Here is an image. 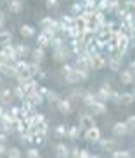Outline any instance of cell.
Wrapping results in <instances>:
<instances>
[{
  "instance_id": "e0dca14e",
  "label": "cell",
  "mask_w": 135,
  "mask_h": 158,
  "mask_svg": "<svg viewBox=\"0 0 135 158\" xmlns=\"http://www.w3.org/2000/svg\"><path fill=\"white\" fill-rule=\"evenodd\" d=\"M64 78H66V82H68V84H71V85H75V84H80V82H83V80H81V77H80V73H78L76 70H73L71 73L64 75Z\"/></svg>"
},
{
  "instance_id": "91938a15",
  "label": "cell",
  "mask_w": 135,
  "mask_h": 158,
  "mask_svg": "<svg viewBox=\"0 0 135 158\" xmlns=\"http://www.w3.org/2000/svg\"><path fill=\"white\" fill-rule=\"evenodd\" d=\"M0 87H2V75H0ZM0 90H2V89H0Z\"/></svg>"
},
{
  "instance_id": "f5cc1de1",
  "label": "cell",
  "mask_w": 135,
  "mask_h": 158,
  "mask_svg": "<svg viewBox=\"0 0 135 158\" xmlns=\"http://www.w3.org/2000/svg\"><path fill=\"white\" fill-rule=\"evenodd\" d=\"M38 92L42 94L43 98H47V94L50 92V89H47V87H40V89H38Z\"/></svg>"
},
{
  "instance_id": "be15d7a7",
  "label": "cell",
  "mask_w": 135,
  "mask_h": 158,
  "mask_svg": "<svg viewBox=\"0 0 135 158\" xmlns=\"http://www.w3.org/2000/svg\"><path fill=\"white\" fill-rule=\"evenodd\" d=\"M133 82H135V80H133Z\"/></svg>"
},
{
  "instance_id": "bcb514c9",
  "label": "cell",
  "mask_w": 135,
  "mask_h": 158,
  "mask_svg": "<svg viewBox=\"0 0 135 158\" xmlns=\"http://www.w3.org/2000/svg\"><path fill=\"white\" fill-rule=\"evenodd\" d=\"M109 101L116 102V104H120L121 102V92H116V90H111V99Z\"/></svg>"
},
{
  "instance_id": "f35d334b",
  "label": "cell",
  "mask_w": 135,
  "mask_h": 158,
  "mask_svg": "<svg viewBox=\"0 0 135 158\" xmlns=\"http://www.w3.org/2000/svg\"><path fill=\"white\" fill-rule=\"evenodd\" d=\"M69 94H71V99H83L85 90H81V89H73Z\"/></svg>"
},
{
  "instance_id": "5bb4252c",
  "label": "cell",
  "mask_w": 135,
  "mask_h": 158,
  "mask_svg": "<svg viewBox=\"0 0 135 158\" xmlns=\"http://www.w3.org/2000/svg\"><path fill=\"white\" fill-rule=\"evenodd\" d=\"M16 47V54H18V59H24V57L28 56V54H31V49H30L26 44H18Z\"/></svg>"
},
{
  "instance_id": "9f6ffc18",
  "label": "cell",
  "mask_w": 135,
  "mask_h": 158,
  "mask_svg": "<svg viewBox=\"0 0 135 158\" xmlns=\"http://www.w3.org/2000/svg\"><path fill=\"white\" fill-rule=\"evenodd\" d=\"M128 70H130L132 73L135 75V59H133V61H130V64H128Z\"/></svg>"
},
{
  "instance_id": "603a6c76",
  "label": "cell",
  "mask_w": 135,
  "mask_h": 158,
  "mask_svg": "<svg viewBox=\"0 0 135 158\" xmlns=\"http://www.w3.org/2000/svg\"><path fill=\"white\" fill-rule=\"evenodd\" d=\"M37 44H38V47H43V49H45V47L50 45V38L42 31V33H38L37 35Z\"/></svg>"
},
{
  "instance_id": "4fadbf2b",
  "label": "cell",
  "mask_w": 135,
  "mask_h": 158,
  "mask_svg": "<svg viewBox=\"0 0 135 158\" xmlns=\"http://www.w3.org/2000/svg\"><path fill=\"white\" fill-rule=\"evenodd\" d=\"M133 80H135V75L132 73L130 70H121L120 71V82L121 84H125V85L133 84Z\"/></svg>"
},
{
  "instance_id": "8992f818",
  "label": "cell",
  "mask_w": 135,
  "mask_h": 158,
  "mask_svg": "<svg viewBox=\"0 0 135 158\" xmlns=\"http://www.w3.org/2000/svg\"><path fill=\"white\" fill-rule=\"evenodd\" d=\"M81 129H89V127H92V125H95V122H93V116L90 115V113H81L80 115V123H78Z\"/></svg>"
},
{
  "instance_id": "ab89813d",
  "label": "cell",
  "mask_w": 135,
  "mask_h": 158,
  "mask_svg": "<svg viewBox=\"0 0 135 158\" xmlns=\"http://www.w3.org/2000/svg\"><path fill=\"white\" fill-rule=\"evenodd\" d=\"M61 21L64 24H68V26H75V16H68V14H64L62 18H61Z\"/></svg>"
},
{
  "instance_id": "94428289",
  "label": "cell",
  "mask_w": 135,
  "mask_h": 158,
  "mask_svg": "<svg viewBox=\"0 0 135 158\" xmlns=\"http://www.w3.org/2000/svg\"><path fill=\"white\" fill-rule=\"evenodd\" d=\"M80 2H81V4H85V2H89V0H80Z\"/></svg>"
},
{
  "instance_id": "f1b7e54d",
  "label": "cell",
  "mask_w": 135,
  "mask_h": 158,
  "mask_svg": "<svg viewBox=\"0 0 135 158\" xmlns=\"http://www.w3.org/2000/svg\"><path fill=\"white\" fill-rule=\"evenodd\" d=\"M54 135L56 137H68V127L66 125H57L56 129H54Z\"/></svg>"
},
{
  "instance_id": "484cf974",
  "label": "cell",
  "mask_w": 135,
  "mask_h": 158,
  "mask_svg": "<svg viewBox=\"0 0 135 158\" xmlns=\"http://www.w3.org/2000/svg\"><path fill=\"white\" fill-rule=\"evenodd\" d=\"M14 68H16L18 73H23V71L28 68V61L26 59H16L14 61Z\"/></svg>"
},
{
  "instance_id": "e575fe53",
  "label": "cell",
  "mask_w": 135,
  "mask_h": 158,
  "mask_svg": "<svg viewBox=\"0 0 135 158\" xmlns=\"http://www.w3.org/2000/svg\"><path fill=\"white\" fill-rule=\"evenodd\" d=\"M97 10L99 12H107L109 10V0H97Z\"/></svg>"
},
{
  "instance_id": "44dd1931",
  "label": "cell",
  "mask_w": 135,
  "mask_h": 158,
  "mask_svg": "<svg viewBox=\"0 0 135 158\" xmlns=\"http://www.w3.org/2000/svg\"><path fill=\"white\" fill-rule=\"evenodd\" d=\"M81 132H83V129H81L80 125L68 127V137H69V139H78L80 135H81Z\"/></svg>"
},
{
  "instance_id": "816d5d0a",
  "label": "cell",
  "mask_w": 135,
  "mask_h": 158,
  "mask_svg": "<svg viewBox=\"0 0 135 158\" xmlns=\"http://www.w3.org/2000/svg\"><path fill=\"white\" fill-rule=\"evenodd\" d=\"M7 137H9V134H7V132H4V130H0V143H4V144H5Z\"/></svg>"
},
{
  "instance_id": "d6986e66",
  "label": "cell",
  "mask_w": 135,
  "mask_h": 158,
  "mask_svg": "<svg viewBox=\"0 0 135 158\" xmlns=\"http://www.w3.org/2000/svg\"><path fill=\"white\" fill-rule=\"evenodd\" d=\"M90 110H92L93 115H104V113H106V102L95 101L92 106H90Z\"/></svg>"
},
{
  "instance_id": "9a60e30c",
  "label": "cell",
  "mask_w": 135,
  "mask_h": 158,
  "mask_svg": "<svg viewBox=\"0 0 135 158\" xmlns=\"http://www.w3.org/2000/svg\"><path fill=\"white\" fill-rule=\"evenodd\" d=\"M30 56L33 57V63H38V64H40V63L43 61V57H45V49H43V47H37V49L31 51Z\"/></svg>"
},
{
  "instance_id": "680465c9",
  "label": "cell",
  "mask_w": 135,
  "mask_h": 158,
  "mask_svg": "<svg viewBox=\"0 0 135 158\" xmlns=\"http://www.w3.org/2000/svg\"><path fill=\"white\" fill-rule=\"evenodd\" d=\"M90 158H99L97 155H90Z\"/></svg>"
},
{
  "instance_id": "db71d44e",
  "label": "cell",
  "mask_w": 135,
  "mask_h": 158,
  "mask_svg": "<svg viewBox=\"0 0 135 158\" xmlns=\"http://www.w3.org/2000/svg\"><path fill=\"white\" fill-rule=\"evenodd\" d=\"M4 24H5V14L0 10V30L4 28Z\"/></svg>"
},
{
  "instance_id": "d590c367",
  "label": "cell",
  "mask_w": 135,
  "mask_h": 158,
  "mask_svg": "<svg viewBox=\"0 0 135 158\" xmlns=\"http://www.w3.org/2000/svg\"><path fill=\"white\" fill-rule=\"evenodd\" d=\"M99 144H101V148L106 149V151H109V149L113 148V144H114V141L113 139H102L101 137V141H99Z\"/></svg>"
},
{
  "instance_id": "836d02e7",
  "label": "cell",
  "mask_w": 135,
  "mask_h": 158,
  "mask_svg": "<svg viewBox=\"0 0 135 158\" xmlns=\"http://www.w3.org/2000/svg\"><path fill=\"white\" fill-rule=\"evenodd\" d=\"M9 115L14 118V122L19 120V118H21V106H12V108H9Z\"/></svg>"
},
{
  "instance_id": "6f0895ef",
  "label": "cell",
  "mask_w": 135,
  "mask_h": 158,
  "mask_svg": "<svg viewBox=\"0 0 135 158\" xmlns=\"http://www.w3.org/2000/svg\"><path fill=\"white\" fill-rule=\"evenodd\" d=\"M4 113H5V110H4V104H0V116L4 115Z\"/></svg>"
},
{
  "instance_id": "7a4b0ae2",
  "label": "cell",
  "mask_w": 135,
  "mask_h": 158,
  "mask_svg": "<svg viewBox=\"0 0 135 158\" xmlns=\"http://www.w3.org/2000/svg\"><path fill=\"white\" fill-rule=\"evenodd\" d=\"M83 137L89 143H99L101 141V130H99L97 125H92V127L83 130Z\"/></svg>"
},
{
  "instance_id": "4dcf8cb0",
  "label": "cell",
  "mask_w": 135,
  "mask_h": 158,
  "mask_svg": "<svg viewBox=\"0 0 135 158\" xmlns=\"http://www.w3.org/2000/svg\"><path fill=\"white\" fill-rule=\"evenodd\" d=\"M5 155H7V158H23L19 148H7V153Z\"/></svg>"
},
{
  "instance_id": "681fc988",
  "label": "cell",
  "mask_w": 135,
  "mask_h": 158,
  "mask_svg": "<svg viewBox=\"0 0 135 158\" xmlns=\"http://www.w3.org/2000/svg\"><path fill=\"white\" fill-rule=\"evenodd\" d=\"M45 5L49 9H56L57 5H59V0H45Z\"/></svg>"
},
{
  "instance_id": "ac0fdd59",
  "label": "cell",
  "mask_w": 135,
  "mask_h": 158,
  "mask_svg": "<svg viewBox=\"0 0 135 158\" xmlns=\"http://www.w3.org/2000/svg\"><path fill=\"white\" fill-rule=\"evenodd\" d=\"M23 89H24V92H26V94H33V92H37L38 89H40V85L37 84V80L30 78L28 82L23 85Z\"/></svg>"
},
{
  "instance_id": "ffe728a7",
  "label": "cell",
  "mask_w": 135,
  "mask_h": 158,
  "mask_svg": "<svg viewBox=\"0 0 135 158\" xmlns=\"http://www.w3.org/2000/svg\"><path fill=\"white\" fill-rule=\"evenodd\" d=\"M19 31H21V35H23L24 38H30V37H35V35H37L35 28H33V26H30V24H21Z\"/></svg>"
},
{
  "instance_id": "74e56055",
  "label": "cell",
  "mask_w": 135,
  "mask_h": 158,
  "mask_svg": "<svg viewBox=\"0 0 135 158\" xmlns=\"http://www.w3.org/2000/svg\"><path fill=\"white\" fill-rule=\"evenodd\" d=\"M71 10H73V14H75V16H80L81 12H83V4H81V2H76V4H73Z\"/></svg>"
},
{
  "instance_id": "ba28073f",
  "label": "cell",
  "mask_w": 135,
  "mask_h": 158,
  "mask_svg": "<svg viewBox=\"0 0 135 158\" xmlns=\"http://www.w3.org/2000/svg\"><path fill=\"white\" fill-rule=\"evenodd\" d=\"M38 73H40V64L38 63H28V68L23 71V75H26V77H30V78H35V77H38Z\"/></svg>"
},
{
  "instance_id": "7c38bea8",
  "label": "cell",
  "mask_w": 135,
  "mask_h": 158,
  "mask_svg": "<svg viewBox=\"0 0 135 158\" xmlns=\"http://www.w3.org/2000/svg\"><path fill=\"white\" fill-rule=\"evenodd\" d=\"M24 99H28V101L31 102L33 106L37 108V106H40V104H42L45 98H43L42 94H40V92L37 90V92H33V94H26V98H24Z\"/></svg>"
},
{
  "instance_id": "f546056e",
  "label": "cell",
  "mask_w": 135,
  "mask_h": 158,
  "mask_svg": "<svg viewBox=\"0 0 135 158\" xmlns=\"http://www.w3.org/2000/svg\"><path fill=\"white\" fill-rule=\"evenodd\" d=\"M12 94H14V98H16V99H21V101L26 98V92H24L23 85H16V87L12 89Z\"/></svg>"
},
{
  "instance_id": "f6af8a7d",
  "label": "cell",
  "mask_w": 135,
  "mask_h": 158,
  "mask_svg": "<svg viewBox=\"0 0 135 158\" xmlns=\"http://www.w3.org/2000/svg\"><path fill=\"white\" fill-rule=\"evenodd\" d=\"M47 101H50V102H57V101H59V94H57V92H54V90H50V92H49V94H47Z\"/></svg>"
},
{
  "instance_id": "277c9868",
  "label": "cell",
  "mask_w": 135,
  "mask_h": 158,
  "mask_svg": "<svg viewBox=\"0 0 135 158\" xmlns=\"http://www.w3.org/2000/svg\"><path fill=\"white\" fill-rule=\"evenodd\" d=\"M111 85L109 84H104L102 87L99 89L97 92H95V99L97 101H101V102H107L109 99H111Z\"/></svg>"
},
{
  "instance_id": "d6a6232c",
  "label": "cell",
  "mask_w": 135,
  "mask_h": 158,
  "mask_svg": "<svg viewBox=\"0 0 135 158\" xmlns=\"http://www.w3.org/2000/svg\"><path fill=\"white\" fill-rule=\"evenodd\" d=\"M132 155L126 151V149H116V151H113L111 158H130Z\"/></svg>"
},
{
  "instance_id": "11a10c76",
  "label": "cell",
  "mask_w": 135,
  "mask_h": 158,
  "mask_svg": "<svg viewBox=\"0 0 135 158\" xmlns=\"http://www.w3.org/2000/svg\"><path fill=\"white\" fill-rule=\"evenodd\" d=\"M5 153H7V148H5L4 143H0V156H2V155H5Z\"/></svg>"
},
{
  "instance_id": "30bf717a",
  "label": "cell",
  "mask_w": 135,
  "mask_h": 158,
  "mask_svg": "<svg viewBox=\"0 0 135 158\" xmlns=\"http://www.w3.org/2000/svg\"><path fill=\"white\" fill-rule=\"evenodd\" d=\"M106 66H107L111 71H120V68H121V59H120L118 56H109V57H107V61H106Z\"/></svg>"
},
{
  "instance_id": "60d3db41",
  "label": "cell",
  "mask_w": 135,
  "mask_h": 158,
  "mask_svg": "<svg viewBox=\"0 0 135 158\" xmlns=\"http://www.w3.org/2000/svg\"><path fill=\"white\" fill-rule=\"evenodd\" d=\"M120 7H121L120 0H109V12H116Z\"/></svg>"
},
{
  "instance_id": "f907efd6",
  "label": "cell",
  "mask_w": 135,
  "mask_h": 158,
  "mask_svg": "<svg viewBox=\"0 0 135 158\" xmlns=\"http://www.w3.org/2000/svg\"><path fill=\"white\" fill-rule=\"evenodd\" d=\"M78 158H90V153L87 151V149H80V155Z\"/></svg>"
},
{
  "instance_id": "7402d4cb",
  "label": "cell",
  "mask_w": 135,
  "mask_h": 158,
  "mask_svg": "<svg viewBox=\"0 0 135 158\" xmlns=\"http://www.w3.org/2000/svg\"><path fill=\"white\" fill-rule=\"evenodd\" d=\"M62 45H66V40H64L62 35L57 33L54 38H50V47H52V49H59V47H62Z\"/></svg>"
},
{
  "instance_id": "83f0119b",
  "label": "cell",
  "mask_w": 135,
  "mask_h": 158,
  "mask_svg": "<svg viewBox=\"0 0 135 158\" xmlns=\"http://www.w3.org/2000/svg\"><path fill=\"white\" fill-rule=\"evenodd\" d=\"M10 37H12V33L9 30H0V42H2V45L10 44Z\"/></svg>"
},
{
  "instance_id": "c3c4849f",
  "label": "cell",
  "mask_w": 135,
  "mask_h": 158,
  "mask_svg": "<svg viewBox=\"0 0 135 158\" xmlns=\"http://www.w3.org/2000/svg\"><path fill=\"white\" fill-rule=\"evenodd\" d=\"M128 12H130V10L126 9L125 5H123V7H120V9L116 10V14H118V18H120V19H125V16L128 14Z\"/></svg>"
},
{
  "instance_id": "d4e9b609",
  "label": "cell",
  "mask_w": 135,
  "mask_h": 158,
  "mask_svg": "<svg viewBox=\"0 0 135 158\" xmlns=\"http://www.w3.org/2000/svg\"><path fill=\"white\" fill-rule=\"evenodd\" d=\"M49 132H50V129H49V123H47V120L45 122H42L40 125L35 129V134H38V135H49Z\"/></svg>"
},
{
  "instance_id": "b9f144b4",
  "label": "cell",
  "mask_w": 135,
  "mask_h": 158,
  "mask_svg": "<svg viewBox=\"0 0 135 158\" xmlns=\"http://www.w3.org/2000/svg\"><path fill=\"white\" fill-rule=\"evenodd\" d=\"M126 125H128V130L130 132H135V115H132V116H128L126 118V122H125Z\"/></svg>"
},
{
  "instance_id": "8fae6325",
  "label": "cell",
  "mask_w": 135,
  "mask_h": 158,
  "mask_svg": "<svg viewBox=\"0 0 135 158\" xmlns=\"http://www.w3.org/2000/svg\"><path fill=\"white\" fill-rule=\"evenodd\" d=\"M69 153H71V148L68 146V144L64 143H59L56 146V155L59 158H69Z\"/></svg>"
},
{
  "instance_id": "2e32d148",
  "label": "cell",
  "mask_w": 135,
  "mask_h": 158,
  "mask_svg": "<svg viewBox=\"0 0 135 158\" xmlns=\"http://www.w3.org/2000/svg\"><path fill=\"white\" fill-rule=\"evenodd\" d=\"M106 57L102 56V54H97V56L92 57V70H101V68H104L106 66Z\"/></svg>"
},
{
  "instance_id": "5b68a950",
  "label": "cell",
  "mask_w": 135,
  "mask_h": 158,
  "mask_svg": "<svg viewBox=\"0 0 135 158\" xmlns=\"http://www.w3.org/2000/svg\"><path fill=\"white\" fill-rule=\"evenodd\" d=\"M113 134L118 135V137H123V135L130 134V130H128V125H126L125 122H116L113 125Z\"/></svg>"
},
{
  "instance_id": "3957f363",
  "label": "cell",
  "mask_w": 135,
  "mask_h": 158,
  "mask_svg": "<svg viewBox=\"0 0 135 158\" xmlns=\"http://www.w3.org/2000/svg\"><path fill=\"white\" fill-rule=\"evenodd\" d=\"M0 59L16 61V59H18V54H16V47L12 45V44H7V45H2V49H0Z\"/></svg>"
},
{
  "instance_id": "8d00e7d4",
  "label": "cell",
  "mask_w": 135,
  "mask_h": 158,
  "mask_svg": "<svg viewBox=\"0 0 135 158\" xmlns=\"http://www.w3.org/2000/svg\"><path fill=\"white\" fill-rule=\"evenodd\" d=\"M52 23H54V18H50V16H45V18H42V21H40V26L43 28H50Z\"/></svg>"
},
{
  "instance_id": "7bdbcfd3",
  "label": "cell",
  "mask_w": 135,
  "mask_h": 158,
  "mask_svg": "<svg viewBox=\"0 0 135 158\" xmlns=\"http://www.w3.org/2000/svg\"><path fill=\"white\" fill-rule=\"evenodd\" d=\"M26 158H42L40 156V151L35 148H30L28 151H26Z\"/></svg>"
},
{
  "instance_id": "4316f807",
  "label": "cell",
  "mask_w": 135,
  "mask_h": 158,
  "mask_svg": "<svg viewBox=\"0 0 135 158\" xmlns=\"http://www.w3.org/2000/svg\"><path fill=\"white\" fill-rule=\"evenodd\" d=\"M81 101L85 102V104H87V106H92L93 102L97 101V99H95V94H92V92H89V90H85V94H83V99H81Z\"/></svg>"
},
{
  "instance_id": "cb8c5ba5",
  "label": "cell",
  "mask_w": 135,
  "mask_h": 158,
  "mask_svg": "<svg viewBox=\"0 0 135 158\" xmlns=\"http://www.w3.org/2000/svg\"><path fill=\"white\" fill-rule=\"evenodd\" d=\"M9 10L10 12H21L23 10V0H9Z\"/></svg>"
},
{
  "instance_id": "6da1fadb",
  "label": "cell",
  "mask_w": 135,
  "mask_h": 158,
  "mask_svg": "<svg viewBox=\"0 0 135 158\" xmlns=\"http://www.w3.org/2000/svg\"><path fill=\"white\" fill-rule=\"evenodd\" d=\"M69 56H71V49H69L68 44L62 45V47H59V49H54V52H52L54 61H59V63H68Z\"/></svg>"
},
{
  "instance_id": "1f68e13d",
  "label": "cell",
  "mask_w": 135,
  "mask_h": 158,
  "mask_svg": "<svg viewBox=\"0 0 135 158\" xmlns=\"http://www.w3.org/2000/svg\"><path fill=\"white\" fill-rule=\"evenodd\" d=\"M133 101H135V98L132 92H121V102L123 104H132Z\"/></svg>"
},
{
  "instance_id": "52a82bcc",
  "label": "cell",
  "mask_w": 135,
  "mask_h": 158,
  "mask_svg": "<svg viewBox=\"0 0 135 158\" xmlns=\"http://www.w3.org/2000/svg\"><path fill=\"white\" fill-rule=\"evenodd\" d=\"M12 99H14L12 89H2V90H0V104L7 106V104H10V102H12Z\"/></svg>"
},
{
  "instance_id": "7dc6e473",
  "label": "cell",
  "mask_w": 135,
  "mask_h": 158,
  "mask_svg": "<svg viewBox=\"0 0 135 158\" xmlns=\"http://www.w3.org/2000/svg\"><path fill=\"white\" fill-rule=\"evenodd\" d=\"M73 70H75V64H71V63H62V73L64 75L71 73Z\"/></svg>"
},
{
  "instance_id": "ee69618b",
  "label": "cell",
  "mask_w": 135,
  "mask_h": 158,
  "mask_svg": "<svg viewBox=\"0 0 135 158\" xmlns=\"http://www.w3.org/2000/svg\"><path fill=\"white\" fill-rule=\"evenodd\" d=\"M93 21H95V23L97 24H101V26H102L104 24V21H106V16H104V12H95V18H93Z\"/></svg>"
},
{
  "instance_id": "6125c7cd",
  "label": "cell",
  "mask_w": 135,
  "mask_h": 158,
  "mask_svg": "<svg viewBox=\"0 0 135 158\" xmlns=\"http://www.w3.org/2000/svg\"><path fill=\"white\" fill-rule=\"evenodd\" d=\"M132 94H133V98H135V87H133V90H132Z\"/></svg>"
},
{
  "instance_id": "9c48e42d",
  "label": "cell",
  "mask_w": 135,
  "mask_h": 158,
  "mask_svg": "<svg viewBox=\"0 0 135 158\" xmlns=\"http://www.w3.org/2000/svg\"><path fill=\"white\" fill-rule=\"evenodd\" d=\"M56 104H57V110H59L62 115H69V113L73 111V108H71V101H68V99H59Z\"/></svg>"
}]
</instances>
